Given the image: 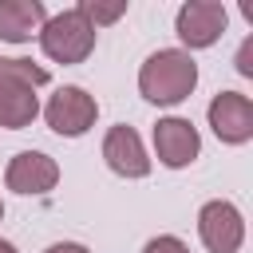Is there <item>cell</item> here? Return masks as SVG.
Here are the masks:
<instances>
[{"instance_id":"1","label":"cell","mask_w":253,"mask_h":253,"mask_svg":"<svg viewBox=\"0 0 253 253\" xmlns=\"http://www.w3.org/2000/svg\"><path fill=\"white\" fill-rule=\"evenodd\" d=\"M194 87H198V63L182 47H162V51L146 55V63L138 67V91L154 107H174V103L190 99Z\"/></svg>"},{"instance_id":"2","label":"cell","mask_w":253,"mask_h":253,"mask_svg":"<svg viewBox=\"0 0 253 253\" xmlns=\"http://www.w3.org/2000/svg\"><path fill=\"white\" fill-rule=\"evenodd\" d=\"M47 67L32 59H4L0 55V126L24 130L40 115V87H47Z\"/></svg>"},{"instance_id":"3","label":"cell","mask_w":253,"mask_h":253,"mask_svg":"<svg viewBox=\"0 0 253 253\" xmlns=\"http://www.w3.org/2000/svg\"><path fill=\"white\" fill-rule=\"evenodd\" d=\"M40 47L47 59L71 67V63H83L91 51H95V28L71 8V12H59V16H47L43 28H40Z\"/></svg>"},{"instance_id":"4","label":"cell","mask_w":253,"mask_h":253,"mask_svg":"<svg viewBox=\"0 0 253 253\" xmlns=\"http://www.w3.org/2000/svg\"><path fill=\"white\" fill-rule=\"evenodd\" d=\"M43 119H47V126H51L55 134H63V138H79V134H87V130L95 126V119H99V103H95V95H87L83 87L67 83V87H59V91L47 99Z\"/></svg>"},{"instance_id":"5","label":"cell","mask_w":253,"mask_h":253,"mask_svg":"<svg viewBox=\"0 0 253 253\" xmlns=\"http://www.w3.org/2000/svg\"><path fill=\"white\" fill-rule=\"evenodd\" d=\"M198 237L210 253H237L245 241V221L241 210L225 198H213L198 210Z\"/></svg>"},{"instance_id":"6","label":"cell","mask_w":253,"mask_h":253,"mask_svg":"<svg viewBox=\"0 0 253 253\" xmlns=\"http://www.w3.org/2000/svg\"><path fill=\"white\" fill-rule=\"evenodd\" d=\"M229 24V12L221 0H186L178 8V20H174V32L186 47H210L221 40Z\"/></svg>"},{"instance_id":"7","label":"cell","mask_w":253,"mask_h":253,"mask_svg":"<svg viewBox=\"0 0 253 253\" xmlns=\"http://www.w3.org/2000/svg\"><path fill=\"white\" fill-rule=\"evenodd\" d=\"M206 115H210V126H213V134L221 142L241 146V142L253 138V103H249V95H241V91H217L210 99Z\"/></svg>"},{"instance_id":"8","label":"cell","mask_w":253,"mask_h":253,"mask_svg":"<svg viewBox=\"0 0 253 253\" xmlns=\"http://www.w3.org/2000/svg\"><path fill=\"white\" fill-rule=\"evenodd\" d=\"M154 154H158V162L170 166V170L190 166V162L202 154V134H198V126H194L190 119H178V115L158 119V123H154Z\"/></svg>"},{"instance_id":"9","label":"cell","mask_w":253,"mask_h":253,"mask_svg":"<svg viewBox=\"0 0 253 253\" xmlns=\"http://www.w3.org/2000/svg\"><path fill=\"white\" fill-rule=\"evenodd\" d=\"M4 182H8V190L24 194V198H40V194L55 190V182H59V162H55L51 154H43V150H20V154L8 162Z\"/></svg>"},{"instance_id":"10","label":"cell","mask_w":253,"mask_h":253,"mask_svg":"<svg viewBox=\"0 0 253 253\" xmlns=\"http://www.w3.org/2000/svg\"><path fill=\"white\" fill-rule=\"evenodd\" d=\"M103 158L119 178H146L150 174V158H146V146L134 126H111L103 138Z\"/></svg>"},{"instance_id":"11","label":"cell","mask_w":253,"mask_h":253,"mask_svg":"<svg viewBox=\"0 0 253 253\" xmlns=\"http://www.w3.org/2000/svg\"><path fill=\"white\" fill-rule=\"evenodd\" d=\"M47 20V8L40 0H0V40L8 43H28L40 36Z\"/></svg>"},{"instance_id":"12","label":"cell","mask_w":253,"mask_h":253,"mask_svg":"<svg viewBox=\"0 0 253 253\" xmlns=\"http://www.w3.org/2000/svg\"><path fill=\"white\" fill-rule=\"evenodd\" d=\"M95 32L103 28V24H115L123 12H126V0H115V4H103V0H79V8H75Z\"/></svg>"},{"instance_id":"13","label":"cell","mask_w":253,"mask_h":253,"mask_svg":"<svg viewBox=\"0 0 253 253\" xmlns=\"http://www.w3.org/2000/svg\"><path fill=\"white\" fill-rule=\"evenodd\" d=\"M142 253H190V245L182 237H174V233H158V237H150L142 245Z\"/></svg>"},{"instance_id":"14","label":"cell","mask_w":253,"mask_h":253,"mask_svg":"<svg viewBox=\"0 0 253 253\" xmlns=\"http://www.w3.org/2000/svg\"><path fill=\"white\" fill-rule=\"evenodd\" d=\"M237 71L245 75V79H253V36L241 43V51H237Z\"/></svg>"},{"instance_id":"15","label":"cell","mask_w":253,"mask_h":253,"mask_svg":"<svg viewBox=\"0 0 253 253\" xmlns=\"http://www.w3.org/2000/svg\"><path fill=\"white\" fill-rule=\"evenodd\" d=\"M43 253H91V249L79 245V241H55V245H47Z\"/></svg>"},{"instance_id":"16","label":"cell","mask_w":253,"mask_h":253,"mask_svg":"<svg viewBox=\"0 0 253 253\" xmlns=\"http://www.w3.org/2000/svg\"><path fill=\"white\" fill-rule=\"evenodd\" d=\"M0 253H16V245L12 241H0Z\"/></svg>"},{"instance_id":"17","label":"cell","mask_w":253,"mask_h":253,"mask_svg":"<svg viewBox=\"0 0 253 253\" xmlns=\"http://www.w3.org/2000/svg\"><path fill=\"white\" fill-rule=\"evenodd\" d=\"M0 217H4V202H0Z\"/></svg>"}]
</instances>
